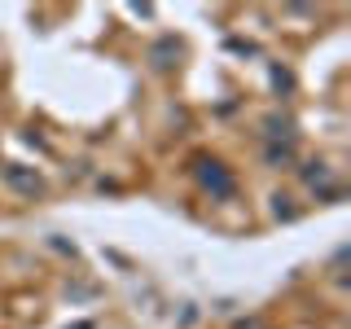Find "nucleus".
I'll return each instance as SVG.
<instances>
[{
    "mask_svg": "<svg viewBox=\"0 0 351 329\" xmlns=\"http://www.w3.org/2000/svg\"><path fill=\"white\" fill-rule=\"evenodd\" d=\"M193 175H197V184H202V189L211 193V197H233V193H237L233 171H228L224 162H215V158H197Z\"/></svg>",
    "mask_w": 351,
    "mask_h": 329,
    "instance_id": "nucleus-1",
    "label": "nucleus"
},
{
    "mask_svg": "<svg viewBox=\"0 0 351 329\" xmlns=\"http://www.w3.org/2000/svg\"><path fill=\"white\" fill-rule=\"evenodd\" d=\"M5 184L14 193H22V197H40L44 193V175L36 167H18V162H9V167H5Z\"/></svg>",
    "mask_w": 351,
    "mask_h": 329,
    "instance_id": "nucleus-2",
    "label": "nucleus"
},
{
    "mask_svg": "<svg viewBox=\"0 0 351 329\" xmlns=\"http://www.w3.org/2000/svg\"><path fill=\"white\" fill-rule=\"evenodd\" d=\"M263 158H268V167H285V162L294 158V136L268 141V149H263Z\"/></svg>",
    "mask_w": 351,
    "mask_h": 329,
    "instance_id": "nucleus-3",
    "label": "nucleus"
},
{
    "mask_svg": "<svg viewBox=\"0 0 351 329\" xmlns=\"http://www.w3.org/2000/svg\"><path fill=\"white\" fill-rule=\"evenodd\" d=\"M75 329H93V325H75Z\"/></svg>",
    "mask_w": 351,
    "mask_h": 329,
    "instance_id": "nucleus-4",
    "label": "nucleus"
}]
</instances>
